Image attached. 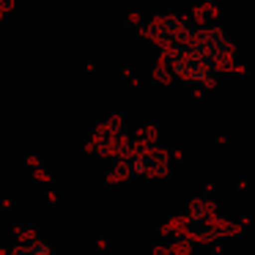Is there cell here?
I'll return each mask as SVG.
<instances>
[{"instance_id": "obj_1", "label": "cell", "mask_w": 255, "mask_h": 255, "mask_svg": "<svg viewBox=\"0 0 255 255\" xmlns=\"http://www.w3.org/2000/svg\"><path fill=\"white\" fill-rule=\"evenodd\" d=\"M145 36L159 41L170 69L192 85H214L222 63L236 52L233 41L220 28H198L178 14H162L143 28Z\"/></svg>"}, {"instance_id": "obj_2", "label": "cell", "mask_w": 255, "mask_h": 255, "mask_svg": "<svg viewBox=\"0 0 255 255\" xmlns=\"http://www.w3.org/2000/svg\"><path fill=\"white\" fill-rule=\"evenodd\" d=\"M14 255H55V244L30 236V239H22V242L14 247Z\"/></svg>"}]
</instances>
